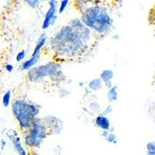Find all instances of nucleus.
I'll return each mask as SVG.
<instances>
[{
  "label": "nucleus",
  "instance_id": "nucleus-12",
  "mask_svg": "<svg viewBox=\"0 0 155 155\" xmlns=\"http://www.w3.org/2000/svg\"><path fill=\"white\" fill-rule=\"evenodd\" d=\"M41 57V54L37 55V56L31 57L30 59H28V60H27L26 61L23 62L19 68H20V69H21L22 71H23L30 70V68L34 67V65L37 63V61L40 60Z\"/></svg>",
  "mask_w": 155,
  "mask_h": 155
},
{
  "label": "nucleus",
  "instance_id": "nucleus-24",
  "mask_svg": "<svg viewBox=\"0 0 155 155\" xmlns=\"http://www.w3.org/2000/svg\"><path fill=\"white\" fill-rule=\"evenodd\" d=\"M109 133H110V131L109 130H102V132H101L100 134V136L106 139V138L108 137V135L109 134Z\"/></svg>",
  "mask_w": 155,
  "mask_h": 155
},
{
  "label": "nucleus",
  "instance_id": "nucleus-3",
  "mask_svg": "<svg viewBox=\"0 0 155 155\" xmlns=\"http://www.w3.org/2000/svg\"><path fill=\"white\" fill-rule=\"evenodd\" d=\"M11 107L18 130L24 137L31 130L41 111V106L23 95H15L11 102Z\"/></svg>",
  "mask_w": 155,
  "mask_h": 155
},
{
  "label": "nucleus",
  "instance_id": "nucleus-10",
  "mask_svg": "<svg viewBox=\"0 0 155 155\" xmlns=\"http://www.w3.org/2000/svg\"><path fill=\"white\" fill-rule=\"evenodd\" d=\"M113 77H114V72L111 69H105L100 73V75H99V78L102 80V83L107 87L108 89L113 86L111 81Z\"/></svg>",
  "mask_w": 155,
  "mask_h": 155
},
{
  "label": "nucleus",
  "instance_id": "nucleus-19",
  "mask_svg": "<svg viewBox=\"0 0 155 155\" xmlns=\"http://www.w3.org/2000/svg\"><path fill=\"white\" fill-rule=\"evenodd\" d=\"M25 2L28 5H30L31 8H37L41 2V0H24Z\"/></svg>",
  "mask_w": 155,
  "mask_h": 155
},
{
  "label": "nucleus",
  "instance_id": "nucleus-9",
  "mask_svg": "<svg viewBox=\"0 0 155 155\" xmlns=\"http://www.w3.org/2000/svg\"><path fill=\"white\" fill-rule=\"evenodd\" d=\"M9 136V137L10 138L11 141L12 142L13 145H14L15 149L16 150V151L19 153V155H27V150H25L23 148V145H22L21 143V140L19 138V136L17 135L16 132H14L13 134H11Z\"/></svg>",
  "mask_w": 155,
  "mask_h": 155
},
{
  "label": "nucleus",
  "instance_id": "nucleus-6",
  "mask_svg": "<svg viewBox=\"0 0 155 155\" xmlns=\"http://www.w3.org/2000/svg\"><path fill=\"white\" fill-rule=\"evenodd\" d=\"M48 4H49V9L47 11L45 16H44V22L42 24L43 30H47L49 28L50 26L54 23L57 18L56 12L57 9H58V1L57 0H49Z\"/></svg>",
  "mask_w": 155,
  "mask_h": 155
},
{
  "label": "nucleus",
  "instance_id": "nucleus-18",
  "mask_svg": "<svg viewBox=\"0 0 155 155\" xmlns=\"http://www.w3.org/2000/svg\"><path fill=\"white\" fill-rule=\"evenodd\" d=\"M68 3L69 0H61V1L60 6H59V14H62V13L65 11Z\"/></svg>",
  "mask_w": 155,
  "mask_h": 155
},
{
  "label": "nucleus",
  "instance_id": "nucleus-26",
  "mask_svg": "<svg viewBox=\"0 0 155 155\" xmlns=\"http://www.w3.org/2000/svg\"><path fill=\"white\" fill-rule=\"evenodd\" d=\"M113 39H115V40H117V41H118L119 39H120V36L116 35V37H115V36H114V37H113Z\"/></svg>",
  "mask_w": 155,
  "mask_h": 155
},
{
  "label": "nucleus",
  "instance_id": "nucleus-15",
  "mask_svg": "<svg viewBox=\"0 0 155 155\" xmlns=\"http://www.w3.org/2000/svg\"><path fill=\"white\" fill-rule=\"evenodd\" d=\"M118 88L116 85H113L111 88L108 89L107 100L109 102H116L118 99Z\"/></svg>",
  "mask_w": 155,
  "mask_h": 155
},
{
  "label": "nucleus",
  "instance_id": "nucleus-22",
  "mask_svg": "<svg viewBox=\"0 0 155 155\" xmlns=\"http://www.w3.org/2000/svg\"><path fill=\"white\" fill-rule=\"evenodd\" d=\"M112 112H113V106H112L111 105H108V106L105 108L103 112H102V114L105 115V116H107L109 113H111Z\"/></svg>",
  "mask_w": 155,
  "mask_h": 155
},
{
  "label": "nucleus",
  "instance_id": "nucleus-11",
  "mask_svg": "<svg viewBox=\"0 0 155 155\" xmlns=\"http://www.w3.org/2000/svg\"><path fill=\"white\" fill-rule=\"evenodd\" d=\"M47 41H48V37H47L46 34H41V37H39V40L37 41V44H36L35 48H34V52L32 54L31 57L37 56V55L41 54V51L42 48L45 46Z\"/></svg>",
  "mask_w": 155,
  "mask_h": 155
},
{
  "label": "nucleus",
  "instance_id": "nucleus-5",
  "mask_svg": "<svg viewBox=\"0 0 155 155\" xmlns=\"http://www.w3.org/2000/svg\"><path fill=\"white\" fill-rule=\"evenodd\" d=\"M80 19L85 27L95 32L102 39L113 27V19L107 8L101 4L92 5L85 9L81 13Z\"/></svg>",
  "mask_w": 155,
  "mask_h": 155
},
{
  "label": "nucleus",
  "instance_id": "nucleus-20",
  "mask_svg": "<svg viewBox=\"0 0 155 155\" xmlns=\"http://www.w3.org/2000/svg\"><path fill=\"white\" fill-rule=\"evenodd\" d=\"M106 140L107 141V142H109V143H116V134H115L114 133L110 132V133H109V135H108L107 137L106 138Z\"/></svg>",
  "mask_w": 155,
  "mask_h": 155
},
{
  "label": "nucleus",
  "instance_id": "nucleus-17",
  "mask_svg": "<svg viewBox=\"0 0 155 155\" xmlns=\"http://www.w3.org/2000/svg\"><path fill=\"white\" fill-rule=\"evenodd\" d=\"M147 155H155V143L154 141H149L146 144Z\"/></svg>",
  "mask_w": 155,
  "mask_h": 155
},
{
  "label": "nucleus",
  "instance_id": "nucleus-27",
  "mask_svg": "<svg viewBox=\"0 0 155 155\" xmlns=\"http://www.w3.org/2000/svg\"><path fill=\"white\" fill-rule=\"evenodd\" d=\"M79 85L80 87H83V86H85V82H80L79 83Z\"/></svg>",
  "mask_w": 155,
  "mask_h": 155
},
{
  "label": "nucleus",
  "instance_id": "nucleus-1",
  "mask_svg": "<svg viewBox=\"0 0 155 155\" xmlns=\"http://www.w3.org/2000/svg\"><path fill=\"white\" fill-rule=\"evenodd\" d=\"M102 40L95 32L75 18L48 40L41 55L50 58L51 61L60 64L81 63L95 49Z\"/></svg>",
  "mask_w": 155,
  "mask_h": 155
},
{
  "label": "nucleus",
  "instance_id": "nucleus-21",
  "mask_svg": "<svg viewBox=\"0 0 155 155\" xmlns=\"http://www.w3.org/2000/svg\"><path fill=\"white\" fill-rule=\"evenodd\" d=\"M26 57V51L25 50H22L19 52V53L16 54V61L18 62H20L23 60Z\"/></svg>",
  "mask_w": 155,
  "mask_h": 155
},
{
  "label": "nucleus",
  "instance_id": "nucleus-16",
  "mask_svg": "<svg viewBox=\"0 0 155 155\" xmlns=\"http://www.w3.org/2000/svg\"><path fill=\"white\" fill-rule=\"evenodd\" d=\"M11 95H12V92L11 90H8L5 92L2 97V105L4 107H8L11 104Z\"/></svg>",
  "mask_w": 155,
  "mask_h": 155
},
{
  "label": "nucleus",
  "instance_id": "nucleus-4",
  "mask_svg": "<svg viewBox=\"0 0 155 155\" xmlns=\"http://www.w3.org/2000/svg\"><path fill=\"white\" fill-rule=\"evenodd\" d=\"M62 122L53 116L37 117L31 130L24 137V143L27 148L37 149L50 136L59 134L62 130Z\"/></svg>",
  "mask_w": 155,
  "mask_h": 155
},
{
  "label": "nucleus",
  "instance_id": "nucleus-14",
  "mask_svg": "<svg viewBox=\"0 0 155 155\" xmlns=\"http://www.w3.org/2000/svg\"><path fill=\"white\" fill-rule=\"evenodd\" d=\"M13 34L10 30H0V45L3 44H7L8 45L10 44V41L12 40Z\"/></svg>",
  "mask_w": 155,
  "mask_h": 155
},
{
  "label": "nucleus",
  "instance_id": "nucleus-2",
  "mask_svg": "<svg viewBox=\"0 0 155 155\" xmlns=\"http://www.w3.org/2000/svg\"><path fill=\"white\" fill-rule=\"evenodd\" d=\"M25 82L28 86L39 87L46 90H55L66 81L61 64L50 61L42 65L33 67L25 74Z\"/></svg>",
  "mask_w": 155,
  "mask_h": 155
},
{
  "label": "nucleus",
  "instance_id": "nucleus-13",
  "mask_svg": "<svg viewBox=\"0 0 155 155\" xmlns=\"http://www.w3.org/2000/svg\"><path fill=\"white\" fill-rule=\"evenodd\" d=\"M103 83L99 78H95L93 79L90 80L88 83V87L90 90L93 92H97L102 88Z\"/></svg>",
  "mask_w": 155,
  "mask_h": 155
},
{
  "label": "nucleus",
  "instance_id": "nucleus-8",
  "mask_svg": "<svg viewBox=\"0 0 155 155\" xmlns=\"http://www.w3.org/2000/svg\"><path fill=\"white\" fill-rule=\"evenodd\" d=\"M95 127L101 129L102 130H109L111 132V124L107 116L102 113H99L96 116L94 120Z\"/></svg>",
  "mask_w": 155,
  "mask_h": 155
},
{
  "label": "nucleus",
  "instance_id": "nucleus-25",
  "mask_svg": "<svg viewBox=\"0 0 155 155\" xmlns=\"http://www.w3.org/2000/svg\"><path fill=\"white\" fill-rule=\"evenodd\" d=\"M13 68H14V67H13L12 64H7L5 67V70L6 71H9V72H11V71L13 70Z\"/></svg>",
  "mask_w": 155,
  "mask_h": 155
},
{
  "label": "nucleus",
  "instance_id": "nucleus-7",
  "mask_svg": "<svg viewBox=\"0 0 155 155\" xmlns=\"http://www.w3.org/2000/svg\"><path fill=\"white\" fill-rule=\"evenodd\" d=\"M101 0H74L73 5L77 11L81 13L87 8L101 4Z\"/></svg>",
  "mask_w": 155,
  "mask_h": 155
},
{
  "label": "nucleus",
  "instance_id": "nucleus-23",
  "mask_svg": "<svg viewBox=\"0 0 155 155\" xmlns=\"http://www.w3.org/2000/svg\"><path fill=\"white\" fill-rule=\"evenodd\" d=\"M27 155H39L36 151V149H30V148H27Z\"/></svg>",
  "mask_w": 155,
  "mask_h": 155
}]
</instances>
